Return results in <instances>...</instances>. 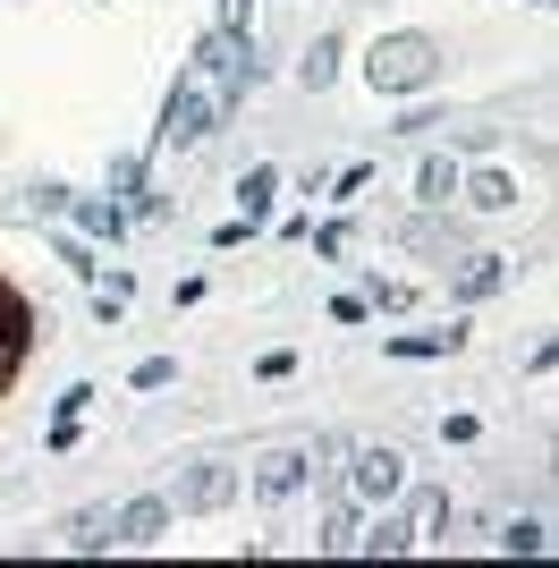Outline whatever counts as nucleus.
Segmentation results:
<instances>
[{
	"label": "nucleus",
	"instance_id": "nucleus-1",
	"mask_svg": "<svg viewBox=\"0 0 559 568\" xmlns=\"http://www.w3.org/2000/svg\"><path fill=\"white\" fill-rule=\"evenodd\" d=\"M365 77H373V94H424V85H441V43L433 34H382Z\"/></svg>",
	"mask_w": 559,
	"mask_h": 568
},
{
	"label": "nucleus",
	"instance_id": "nucleus-2",
	"mask_svg": "<svg viewBox=\"0 0 559 568\" xmlns=\"http://www.w3.org/2000/svg\"><path fill=\"white\" fill-rule=\"evenodd\" d=\"M170 509H186V518H212V509H230L237 500V467H221V458H195V467L170 484Z\"/></svg>",
	"mask_w": 559,
	"mask_h": 568
},
{
	"label": "nucleus",
	"instance_id": "nucleus-3",
	"mask_svg": "<svg viewBox=\"0 0 559 568\" xmlns=\"http://www.w3.org/2000/svg\"><path fill=\"white\" fill-rule=\"evenodd\" d=\"M195 69H204L212 85H221V102H230V94H246V85H255V51H246V34L212 26L204 43H195Z\"/></svg>",
	"mask_w": 559,
	"mask_h": 568
},
{
	"label": "nucleus",
	"instance_id": "nucleus-4",
	"mask_svg": "<svg viewBox=\"0 0 559 568\" xmlns=\"http://www.w3.org/2000/svg\"><path fill=\"white\" fill-rule=\"evenodd\" d=\"M212 119H221V94H212V85H195V77H179V85H170V102H162V136H170V144H195V136H212Z\"/></svg>",
	"mask_w": 559,
	"mask_h": 568
},
{
	"label": "nucleus",
	"instance_id": "nucleus-5",
	"mask_svg": "<svg viewBox=\"0 0 559 568\" xmlns=\"http://www.w3.org/2000/svg\"><path fill=\"white\" fill-rule=\"evenodd\" d=\"M398 484H407V458H398V450H356V458H348V493L373 500V509H382V500H398Z\"/></svg>",
	"mask_w": 559,
	"mask_h": 568
},
{
	"label": "nucleus",
	"instance_id": "nucleus-6",
	"mask_svg": "<svg viewBox=\"0 0 559 568\" xmlns=\"http://www.w3.org/2000/svg\"><path fill=\"white\" fill-rule=\"evenodd\" d=\"M162 526H170V500H128V509H111V544H162Z\"/></svg>",
	"mask_w": 559,
	"mask_h": 568
},
{
	"label": "nucleus",
	"instance_id": "nucleus-7",
	"mask_svg": "<svg viewBox=\"0 0 559 568\" xmlns=\"http://www.w3.org/2000/svg\"><path fill=\"white\" fill-rule=\"evenodd\" d=\"M305 475H314V458H305V450H280V458H263L255 493H263V500H297V493H305Z\"/></svg>",
	"mask_w": 559,
	"mask_h": 568
},
{
	"label": "nucleus",
	"instance_id": "nucleus-8",
	"mask_svg": "<svg viewBox=\"0 0 559 568\" xmlns=\"http://www.w3.org/2000/svg\"><path fill=\"white\" fill-rule=\"evenodd\" d=\"M500 288H509V255H475L458 272V297H466V306H484V297H500Z\"/></svg>",
	"mask_w": 559,
	"mask_h": 568
},
{
	"label": "nucleus",
	"instance_id": "nucleus-9",
	"mask_svg": "<svg viewBox=\"0 0 559 568\" xmlns=\"http://www.w3.org/2000/svg\"><path fill=\"white\" fill-rule=\"evenodd\" d=\"M398 237H407L416 255H449V246H458V230H449V221H441V204H424V213L407 221V230H398Z\"/></svg>",
	"mask_w": 559,
	"mask_h": 568
},
{
	"label": "nucleus",
	"instance_id": "nucleus-10",
	"mask_svg": "<svg viewBox=\"0 0 559 568\" xmlns=\"http://www.w3.org/2000/svg\"><path fill=\"white\" fill-rule=\"evenodd\" d=\"M77 230L85 237H128V204H111V195H85V204H69Z\"/></svg>",
	"mask_w": 559,
	"mask_h": 568
},
{
	"label": "nucleus",
	"instance_id": "nucleus-11",
	"mask_svg": "<svg viewBox=\"0 0 559 568\" xmlns=\"http://www.w3.org/2000/svg\"><path fill=\"white\" fill-rule=\"evenodd\" d=\"M272 195H280V170H272V162H255L246 179H237V204H246L237 221H263V213H272Z\"/></svg>",
	"mask_w": 559,
	"mask_h": 568
},
{
	"label": "nucleus",
	"instance_id": "nucleus-12",
	"mask_svg": "<svg viewBox=\"0 0 559 568\" xmlns=\"http://www.w3.org/2000/svg\"><path fill=\"white\" fill-rule=\"evenodd\" d=\"M331 77H339V43H331V34H314V51L297 60V85H305V94H323Z\"/></svg>",
	"mask_w": 559,
	"mask_h": 568
},
{
	"label": "nucleus",
	"instance_id": "nucleus-13",
	"mask_svg": "<svg viewBox=\"0 0 559 568\" xmlns=\"http://www.w3.org/2000/svg\"><path fill=\"white\" fill-rule=\"evenodd\" d=\"M416 195H424V204H449V195H458V170H449V153H424Z\"/></svg>",
	"mask_w": 559,
	"mask_h": 568
},
{
	"label": "nucleus",
	"instance_id": "nucleus-14",
	"mask_svg": "<svg viewBox=\"0 0 559 568\" xmlns=\"http://www.w3.org/2000/svg\"><path fill=\"white\" fill-rule=\"evenodd\" d=\"M356 551H373V560H398V551H416V535H407V518H382L373 535H356Z\"/></svg>",
	"mask_w": 559,
	"mask_h": 568
},
{
	"label": "nucleus",
	"instance_id": "nucleus-15",
	"mask_svg": "<svg viewBox=\"0 0 559 568\" xmlns=\"http://www.w3.org/2000/svg\"><path fill=\"white\" fill-rule=\"evenodd\" d=\"M466 195H475L484 213H509V204H517V179H509V170H475V187H466Z\"/></svg>",
	"mask_w": 559,
	"mask_h": 568
},
{
	"label": "nucleus",
	"instance_id": "nucleus-16",
	"mask_svg": "<svg viewBox=\"0 0 559 568\" xmlns=\"http://www.w3.org/2000/svg\"><path fill=\"white\" fill-rule=\"evenodd\" d=\"M458 339L466 332H398V339H382V348H390V356H449Z\"/></svg>",
	"mask_w": 559,
	"mask_h": 568
},
{
	"label": "nucleus",
	"instance_id": "nucleus-17",
	"mask_svg": "<svg viewBox=\"0 0 559 568\" xmlns=\"http://www.w3.org/2000/svg\"><path fill=\"white\" fill-rule=\"evenodd\" d=\"M500 551H517V560H542V551H551V526H542V518H517L509 535H500Z\"/></svg>",
	"mask_w": 559,
	"mask_h": 568
},
{
	"label": "nucleus",
	"instance_id": "nucleus-18",
	"mask_svg": "<svg viewBox=\"0 0 559 568\" xmlns=\"http://www.w3.org/2000/svg\"><path fill=\"white\" fill-rule=\"evenodd\" d=\"M69 544H77V551H102V544H111V509H85V518H69Z\"/></svg>",
	"mask_w": 559,
	"mask_h": 568
},
{
	"label": "nucleus",
	"instance_id": "nucleus-19",
	"mask_svg": "<svg viewBox=\"0 0 559 568\" xmlns=\"http://www.w3.org/2000/svg\"><path fill=\"white\" fill-rule=\"evenodd\" d=\"M441 526H449V500H441V493H424V500H416V518H407V535L424 544V535H441Z\"/></svg>",
	"mask_w": 559,
	"mask_h": 568
},
{
	"label": "nucleus",
	"instance_id": "nucleus-20",
	"mask_svg": "<svg viewBox=\"0 0 559 568\" xmlns=\"http://www.w3.org/2000/svg\"><path fill=\"white\" fill-rule=\"evenodd\" d=\"M314 544H323V551H356V509H331Z\"/></svg>",
	"mask_w": 559,
	"mask_h": 568
},
{
	"label": "nucleus",
	"instance_id": "nucleus-21",
	"mask_svg": "<svg viewBox=\"0 0 559 568\" xmlns=\"http://www.w3.org/2000/svg\"><path fill=\"white\" fill-rule=\"evenodd\" d=\"M93 314L119 323V314H128V281H93Z\"/></svg>",
	"mask_w": 559,
	"mask_h": 568
},
{
	"label": "nucleus",
	"instance_id": "nucleus-22",
	"mask_svg": "<svg viewBox=\"0 0 559 568\" xmlns=\"http://www.w3.org/2000/svg\"><path fill=\"white\" fill-rule=\"evenodd\" d=\"M69 204H77L69 187H26V213H43V221H51V213H69Z\"/></svg>",
	"mask_w": 559,
	"mask_h": 568
},
{
	"label": "nucleus",
	"instance_id": "nucleus-23",
	"mask_svg": "<svg viewBox=\"0 0 559 568\" xmlns=\"http://www.w3.org/2000/svg\"><path fill=\"white\" fill-rule=\"evenodd\" d=\"M170 382H179V365H170V356H144V365H136V390H170Z\"/></svg>",
	"mask_w": 559,
	"mask_h": 568
},
{
	"label": "nucleus",
	"instance_id": "nucleus-24",
	"mask_svg": "<svg viewBox=\"0 0 559 568\" xmlns=\"http://www.w3.org/2000/svg\"><path fill=\"white\" fill-rule=\"evenodd\" d=\"M111 187H119V195L144 187V162H136V153H119V162H111Z\"/></svg>",
	"mask_w": 559,
	"mask_h": 568
},
{
	"label": "nucleus",
	"instance_id": "nucleus-25",
	"mask_svg": "<svg viewBox=\"0 0 559 568\" xmlns=\"http://www.w3.org/2000/svg\"><path fill=\"white\" fill-rule=\"evenodd\" d=\"M373 306L398 314V306H416V288H407V281H373Z\"/></svg>",
	"mask_w": 559,
	"mask_h": 568
},
{
	"label": "nucleus",
	"instance_id": "nucleus-26",
	"mask_svg": "<svg viewBox=\"0 0 559 568\" xmlns=\"http://www.w3.org/2000/svg\"><path fill=\"white\" fill-rule=\"evenodd\" d=\"M60 263H69L77 281H93V272H102V263H93V255H85V237H69V246H60Z\"/></svg>",
	"mask_w": 559,
	"mask_h": 568
},
{
	"label": "nucleus",
	"instance_id": "nucleus-27",
	"mask_svg": "<svg viewBox=\"0 0 559 568\" xmlns=\"http://www.w3.org/2000/svg\"><path fill=\"white\" fill-rule=\"evenodd\" d=\"M246 18H255V0H221V26H230V34H246Z\"/></svg>",
	"mask_w": 559,
	"mask_h": 568
}]
</instances>
